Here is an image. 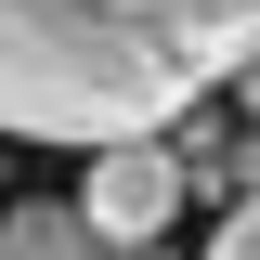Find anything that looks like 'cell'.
<instances>
[{"mask_svg":"<svg viewBox=\"0 0 260 260\" xmlns=\"http://www.w3.org/2000/svg\"><path fill=\"white\" fill-rule=\"evenodd\" d=\"M208 260H260V195H221V234H208Z\"/></svg>","mask_w":260,"mask_h":260,"instance_id":"4","label":"cell"},{"mask_svg":"<svg viewBox=\"0 0 260 260\" xmlns=\"http://www.w3.org/2000/svg\"><path fill=\"white\" fill-rule=\"evenodd\" d=\"M0 260H169L156 234H104V221H78V208H0Z\"/></svg>","mask_w":260,"mask_h":260,"instance_id":"3","label":"cell"},{"mask_svg":"<svg viewBox=\"0 0 260 260\" xmlns=\"http://www.w3.org/2000/svg\"><path fill=\"white\" fill-rule=\"evenodd\" d=\"M182 143L169 130H117V143H91V169H78V221H104V234H169L182 221Z\"/></svg>","mask_w":260,"mask_h":260,"instance_id":"2","label":"cell"},{"mask_svg":"<svg viewBox=\"0 0 260 260\" xmlns=\"http://www.w3.org/2000/svg\"><path fill=\"white\" fill-rule=\"evenodd\" d=\"M221 195H260V117H247V130L221 143Z\"/></svg>","mask_w":260,"mask_h":260,"instance_id":"5","label":"cell"},{"mask_svg":"<svg viewBox=\"0 0 260 260\" xmlns=\"http://www.w3.org/2000/svg\"><path fill=\"white\" fill-rule=\"evenodd\" d=\"M260 52V0H0V143L169 130Z\"/></svg>","mask_w":260,"mask_h":260,"instance_id":"1","label":"cell"},{"mask_svg":"<svg viewBox=\"0 0 260 260\" xmlns=\"http://www.w3.org/2000/svg\"><path fill=\"white\" fill-rule=\"evenodd\" d=\"M221 91H234V117H260V52H247V65H234Z\"/></svg>","mask_w":260,"mask_h":260,"instance_id":"6","label":"cell"}]
</instances>
